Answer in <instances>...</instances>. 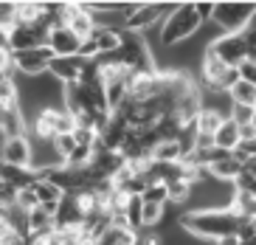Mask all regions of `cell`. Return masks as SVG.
Returning a JSON list of instances; mask_svg holds the SVG:
<instances>
[{
	"label": "cell",
	"mask_w": 256,
	"mask_h": 245,
	"mask_svg": "<svg viewBox=\"0 0 256 245\" xmlns=\"http://www.w3.org/2000/svg\"><path fill=\"white\" fill-rule=\"evenodd\" d=\"M188 197H192V183H186V180H174V183H169V203H186Z\"/></svg>",
	"instance_id": "4316f807"
},
{
	"label": "cell",
	"mask_w": 256,
	"mask_h": 245,
	"mask_svg": "<svg viewBox=\"0 0 256 245\" xmlns=\"http://www.w3.org/2000/svg\"><path fill=\"white\" fill-rule=\"evenodd\" d=\"M17 107H20V85H17V79L6 76V79L0 82V113L17 110Z\"/></svg>",
	"instance_id": "e0dca14e"
},
{
	"label": "cell",
	"mask_w": 256,
	"mask_h": 245,
	"mask_svg": "<svg viewBox=\"0 0 256 245\" xmlns=\"http://www.w3.org/2000/svg\"><path fill=\"white\" fill-rule=\"evenodd\" d=\"M242 172H245V175H250V178H256V155L242 163Z\"/></svg>",
	"instance_id": "d590c367"
},
{
	"label": "cell",
	"mask_w": 256,
	"mask_h": 245,
	"mask_svg": "<svg viewBox=\"0 0 256 245\" xmlns=\"http://www.w3.org/2000/svg\"><path fill=\"white\" fill-rule=\"evenodd\" d=\"M17 23V3H0V29H14Z\"/></svg>",
	"instance_id": "f1b7e54d"
},
{
	"label": "cell",
	"mask_w": 256,
	"mask_h": 245,
	"mask_svg": "<svg viewBox=\"0 0 256 245\" xmlns=\"http://www.w3.org/2000/svg\"><path fill=\"white\" fill-rule=\"evenodd\" d=\"M203 29V20L197 17L194 3H180L172 15L160 23V45L164 48H174V45L186 43Z\"/></svg>",
	"instance_id": "7a4b0ae2"
},
{
	"label": "cell",
	"mask_w": 256,
	"mask_h": 245,
	"mask_svg": "<svg viewBox=\"0 0 256 245\" xmlns=\"http://www.w3.org/2000/svg\"><path fill=\"white\" fill-rule=\"evenodd\" d=\"M141 200L144 203H160V206H166V203H169V186L160 183V180H152V183H146Z\"/></svg>",
	"instance_id": "cb8c5ba5"
},
{
	"label": "cell",
	"mask_w": 256,
	"mask_h": 245,
	"mask_svg": "<svg viewBox=\"0 0 256 245\" xmlns=\"http://www.w3.org/2000/svg\"><path fill=\"white\" fill-rule=\"evenodd\" d=\"M98 57H102V54H98L96 40H93V37L82 40V45H79V60H84V62H96Z\"/></svg>",
	"instance_id": "f546056e"
},
{
	"label": "cell",
	"mask_w": 256,
	"mask_h": 245,
	"mask_svg": "<svg viewBox=\"0 0 256 245\" xmlns=\"http://www.w3.org/2000/svg\"><path fill=\"white\" fill-rule=\"evenodd\" d=\"M214 6H217V3H206V0L203 3H194V12H197V17L203 20V26L214 20Z\"/></svg>",
	"instance_id": "4dcf8cb0"
},
{
	"label": "cell",
	"mask_w": 256,
	"mask_h": 245,
	"mask_svg": "<svg viewBox=\"0 0 256 245\" xmlns=\"http://www.w3.org/2000/svg\"><path fill=\"white\" fill-rule=\"evenodd\" d=\"M250 245H256V239H254V242H250Z\"/></svg>",
	"instance_id": "ab89813d"
},
{
	"label": "cell",
	"mask_w": 256,
	"mask_h": 245,
	"mask_svg": "<svg viewBox=\"0 0 256 245\" xmlns=\"http://www.w3.org/2000/svg\"><path fill=\"white\" fill-rule=\"evenodd\" d=\"M222 113H217V110H211V107H203V110L197 113V119H194V130L200 135H214L220 130V124H222Z\"/></svg>",
	"instance_id": "2e32d148"
},
{
	"label": "cell",
	"mask_w": 256,
	"mask_h": 245,
	"mask_svg": "<svg viewBox=\"0 0 256 245\" xmlns=\"http://www.w3.org/2000/svg\"><path fill=\"white\" fill-rule=\"evenodd\" d=\"M208 172H211V178L217 180V183H234V180L240 178L242 163H240V161H234V158L228 155V158H222V161L211 163Z\"/></svg>",
	"instance_id": "4fadbf2b"
},
{
	"label": "cell",
	"mask_w": 256,
	"mask_h": 245,
	"mask_svg": "<svg viewBox=\"0 0 256 245\" xmlns=\"http://www.w3.org/2000/svg\"><path fill=\"white\" fill-rule=\"evenodd\" d=\"M250 223H254V228H256V214H254V217H250Z\"/></svg>",
	"instance_id": "f35d334b"
},
{
	"label": "cell",
	"mask_w": 256,
	"mask_h": 245,
	"mask_svg": "<svg viewBox=\"0 0 256 245\" xmlns=\"http://www.w3.org/2000/svg\"><path fill=\"white\" fill-rule=\"evenodd\" d=\"M186 149L180 141H160L158 147L152 149V161L155 163H180Z\"/></svg>",
	"instance_id": "9a60e30c"
},
{
	"label": "cell",
	"mask_w": 256,
	"mask_h": 245,
	"mask_svg": "<svg viewBox=\"0 0 256 245\" xmlns=\"http://www.w3.org/2000/svg\"><path fill=\"white\" fill-rule=\"evenodd\" d=\"M74 130H76L74 116L65 107H37L34 119L28 121V135H34L46 144H51L56 135L74 133Z\"/></svg>",
	"instance_id": "3957f363"
},
{
	"label": "cell",
	"mask_w": 256,
	"mask_h": 245,
	"mask_svg": "<svg viewBox=\"0 0 256 245\" xmlns=\"http://www.w3.org/2000/svg\"><path fill=\"white\" fill-rule=\"evenodd\" d=\"M46 231H54V214L37 206L34 211H28V234H46Z\"/></svg>",
	"instance_id": "44dd1931"
},
{
	"label": "cell",
	"mask_w": 256,
	"mask_h": 245,
	"mask_svg": "<svg viewBox=\"0 0 256 245\" xmlns=\"http://www.w3.org/2000/svg\"><path fill=\"white\" fill-rule=\"evenodd\" d=\"M254 124H256V119H254Z\"/></svg>",
	"instance_id": "60d3db41"
},
{
	"label": "cell",
	"mask_w": 256,
	"mask_h": 245,
	"mask_svg": "<svg viewBox=\"0 0 256 245\" xmlns=\"http://www.w3.org/2000/svg\"><path fill=\"white\" fill-rule=\"evenodd\" d=\"M93 40H96L102 57H107V54H118V48H121V31H116V29H102V26H96Z\"/></svg>",
	"instance_id": "5bb4252c"
},
{
	"label": "cell",
	"mask_w": 256,
	"mask_h": 245,
	"mask_svg": "<svg viewBox=\"0 0 256 245\" xmlns=\"http://www.w3.org/2000/svg\"><path fill=\"white\" fill-rule=\"evenodd\" d=\"M48 48H51L54 60H70V57H79V45L82 40L76 37L68 26H56V29L48 34Z\"/></svg>",
	"instance_id": "ba28073f"
},
{
	"label": "cell",
	"mask_w": 256,
	"mask_h": 245,
	"mask_svg": "<svg viewBox=\"0 0 256 245\" xmlns=\"http://www.w3.org/2000/svg\"><path fill=\"white\" fill-rule=\"evenodd\" d=\"M240 79L248 82V85H256V62H242L240 65Z\"/></svg>",
	"instance_id": "1f68e13d"
},
{
	"label": "cell",
	"mask_w": 256,
	"mask_h": 245,
	"mask_svg": "<svg viewBox=\"0 0 256 245\" xmlns=\"http://www.w3.org/2000/svg\"><path fill=\"white\" fill-rule=\"evenodd\" d=\"M3 189H6V183H3V180H0V194H3Z\"/></svg>",
	"instance_id": "74e56055"
},
{
	"label": "cell",
	"mask_w": 256,
	"mask_h": 245,
	"mask_svg": "<svg viewBox=\"0 0 256 245\" xmlns=\"http://www.w3.org/2000/svg\"><path fill=\"white\" fill-rule=\"evenodd\" d=\"M79 147V144H76V138H74V133H65V135H56V138H54L51 141V149H54V155L60 158L62 163L68 161V155L70 152H74V149Z\"/></svg>",
	"instance_id": "d4e9b609"
},
{
	"label": "cell",
	"mask_w": 256,
	"mask_h": 245,
	"mask_svg": "<svg viewBox=\"0 0 256 245\" xmlns=\"http://www.w3.org/2000/svg\"><path fill=\"white\" fill-rule=\"evenodd\" d=\"M98 245H138V231H132V228H110L102 237V242Z\"/></svg>",
	"instance_id": "7402d4cb"
},
{
	"label": "cell",
	"mask_w": 256,
	"mask_h": 245,
	"mask_svg": "<svg viewBox=\"0 0 256 245\" xmlns=\"http://www.w3.org/2000/svg\"><path fill=\"white\" fill-rule=\"evenodd\" d=\"M0 163L34 169V147H31L28 135H23V138H6L3 147H0Z\"/></svg>",
	"instance_id": "52a82bcc"
},
{
	"label": "cell",
	"mask_w": 256,
	"mask_h": 245,
	"mask_svg": "<svg viewBox=\"0 0 256 245\" xmlns=\"http://www.w3.org/2000/svg\"><path fill=\"white\" fill-rule=\"evenodd\" d=\"M256 15V3H217L214 6V26H220L222 34H242L250 26Z\"/></svg>",
	"instance_id": "277c9868"
},
{
	"label": "cell",
	"mask_w": 256,
	"mask_h": 245,
	"mask_svg": "<svg viewBox=\"0 0 256 245\" xmlns=\"http://www.w3.org/2000/svg\"><path fill=\"white\" fill-rule=\"evenodd\" d=\"M240 127L234 124L231 119H222V124H220V130L214 133V147L217 149H226V152H234V149L240 147Z\"/></svg>",
	"instance_id": "7c38bea8"
},
{
	"label": "cell",
	"mask_w": 256,
	"mask_h": 245,
	"mask_svg": "<svg viewBox=\"0 0 256 245\" xmlns=\"http://www.w3.org/2000/svg\"><path fill=\"white\" fill-rule=\"evenodd\" d=\"M34 194H37L40 206H48V203H62V197H65V192H62L56 183H51L48 178H40L37 183H34Z\"/></svg>",
	"instance_id": "ac0fdd59"
},
{
	"label": "cell",
	"mask_w": 256,
	"mask_h": 245,
	"mask_svg": "<svg viewBox=\"0 0 256 245\" xmlns=\"http://www.w3.org/2000/svg\"><path fill=\"white\" fill-rule=\"evenodd\" d=\"M214 245H240V239H236V234H231V237H222V239H217Z\"/></svg>",
	"instance_id": "8d00e7d4"
},
{
	"label": "cell",
	"mask_w": 256,
	"mask_h": 245,
	"mask_svg": "<svg viewBox=\"0 0 256 245\" xmlns=\"http://www.w3.org/2000/svg\"><path fill=\"white\" fill-rule=\"evenodd\" d=\"M242 220H245V217L234 214L231 208H211V211H183V214L178 217V225H180L186 234H192L194 239L217 242V239H222V237L236 234Z\"/></svg>",
	"instance_id": "6da1fadb"
},
{
	"label": "cell",
	"mask_w": 256,
	"mask_h": 245,
	"mask_svg": "<svg viewBox=\"0 0 256 245\" xmlns=\"http://www.w3.org/2000/svg\"><path fill=\"white\" fill-rule=\"evenodd\" d=\"M42 178L37 169H23V166H8V163H0V180L6 186H12V189H28V186H34L37 180Z\"/></svg>",
	"instance_id": "9c48e42d"
},
{
	"label": "cell",
	"mask_w": 256,
	"mask_h": 245,
	"mask_svg": "<svg viewBox=\"0 0 256 245\" xmlns=\"http://www.w3.org/2000/svg\"><path fill=\"white\" fill-rule=\"evenodd\" d=\"M14 206L23 208L26 214H28V211H34V208L40 206L37 194H34V186H28V189H20V192H17V203H14Z\"/></svg>",
	"instance_id": "83f0119b"
},
{
	"label": "cell",
	"mask_w": 256,
	"mask_h": 245,
	"mask_svg": "<svg viewBox=\"0 0 256 245\" xmlns=\"http://www.w3.org/2000/svg\"><path fill=\"white\" fill-rule=\"evenodd\" d=\"M240 138H242V141H254V138H256V124L240 127Z\"/></svg>",
	"instance_id": "e575fe53"
},
{
	"label": "cell",
	"mask_w": 256,
	"mask_h": 245,
	"mask_svg": "<svg viewBox=\"0 0 256 245\" xmlns=\"http://www.w3.org/2000/svg\"><path fill=\"white\" fill-rule=\"evenodd\" d=\"M0 130H3L6 138H23V135H28V119H26L23 107L0 113Z\"/></svg>",
	"instance_id": "30bf717a"
},
{
	"label": "cell",
	"mask_w": 256,
	"mask_h": 245,
	"mask_svg": "<svg viewBox=\"0 0 256 245\" xmlns=\"http://www.w3.org/2000/svg\"><path fill=\"white\" fill-rule=\"evenodd\" d=\"M51 62H54V54H51V48H48V45H40V48H31V51L14 54V68L23 76H31V79H37V76L48 74Z\"/></svg>",
	"instance_id": "8992f818"
},
{
	"label": "cell",
	"mask_w": 256,
	"mask_h": 245,
	"mask_svg": "<svg viewBox=\"0 0 256 245\" xmlns=\"http://www.w3.org/2000/svg\"><path fill=\"white\" fill-rule=\"evenodd\" d=\"M12 68H14V54L8 51V48H0V74H12Z\"/></svg>",
	"instance_id": "d6a6232c"
},
{
	"label": "cell",
	"mask_w": 256,
	"mask_h": 245,
	"mask_svg": "<svg viewBox=\"0 0 256 245\" xmlns=\"http://www.w3.org/2000/svg\"><path fill=\"white\" fill-rule=\"evenodd\" d=\"M228 119H231L236 127L254 124V119H256V107H245V104H231V113H228Z\"/></svg>",
	"instance_id": "484cf974"
},
{
	"label": "cell",
	"mask_w": 256,
	"mask_h": 245,
	"mask_svg": "<svg viewBox=\"0 0 256 245\" xmlns=\"http://www.w3.org/2000/svg\"><path fill=\"white\" fill-rule=\"evenodd\" d=\"M208 51L228 68H240L248 60V40L245 34H220L208 43Z\"/></svg>",
	"instance_id": "5b68a950"
},
{
	"label": "cell",
	"mask_w": 256,
	"mask_h": 245,
	"mask_svg": "<svg viewBox=\"0 0 256 245\" xmlns=\"http://www.w3.org/2000/svg\"><path fill=\"white\" fill-rule=\"evenodd\" d=\"M164 211H166V206H160V203H144L141 206V228H158L164 223Z\"/></svg>",
	"instance_id": "603a6c76"
},
{
	"label": "cell",
	"mask_w": 256,
	"mask_h": 245,
	"mask_svg": "<svg viewBox=\"0 0 256 245\" xmlns=\"http://www.w3.org/2000/svg\"><path fill=\"white\" fill-rule=\"evenodd\" d=\"M228 71V65L226 62H220L214 54L206 48V54H203V62H200V79H203V85H206V90H214L217 88V82L222 79V74Z\"/></svg>",
	"instance_id": "8fae6325"
},
{
	"label": "cell",
	"mask_w": 256,
	"mask_h": 245,
	"mask_svg": "<svg viewBox=\"0 0 256 245\" xmlns=\"http://www.w3.org/2000/svg\"><path fill=\"white\" fill-rule=\"evenodd\" d=\"M37 23H42V3H34V0L17 3V23L14 26H37Z\"/></svg>",
	"instance_id": "d6986e66"
},
{
	"label": "cell",
	"mask_w": 256,
	"mask_h": 245,
	"mask_svg": "<svg viewBox=\"0 0 256 245\" xmlns=\"http://www.w3.org/2000/svg\"><path fill=\"white\" fill-rule=\"evenodd\" d=\"M194 149H214V135H194Z\"/></svg>",
	"instance_id": "836d02e7"
},
{
	"label": "cell",
	"mask_w": 256,
	"mask_h": 245,
	"mask_svg": "<svg viewBox=\"0 0 256 245\" xmlns=\"http://www.w3.org/2000/svg\"><path fill=\"white\" fill-rule=\"evenodd\" d=\"M228 99L231 104H245V107H256V85H248V82H236L231 90H228Z\"/></svg>",
	"instance_id": "ffe728a7"
}]
</instances>
